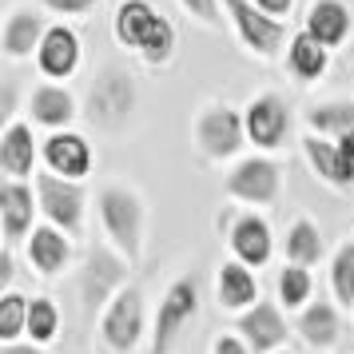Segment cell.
<instances>
[{"label":"cell","instance_id":"6da1fadb","mask_svg":"<svg viewBox=\"0 0 354 354\" xmlns=\"http://www.w3.org/2000/svg\"><path fill=\"white\" fill-rule=\"evenodd\" d=\"M112 32L120 48L136 52L147 68H160L176 52V28L171 20L160 17L147 0H124L112 17Z\"/></svg>","mask_w":354,"mask_h":354},{"label":"cell","instance_id":"7a4b0ae2","mask_svg":"<svg viewBox=\"0 0 354 354\" xmlns=\"http://www.w3.org/2000/svg\"><path fill=\"white\" fill-rule=\"evenodd\" d=\"M96 211L108 243L128 263H140V251H144V203H140V195L124 183H104L96 195Z\"/></svg>","mask_w":354,"mask_h":354},{"label":"cell","instance_id":"3957f363","mask_svg":"<svg viewBox=\"0 0 354 354\" xmlns=\"http://www.w3.org/2000/svg\"><path fill=\"white\" fill-rule=\"evenodd\" d=\"M199 310V287L192 274H179L171 287L163 290L160 306H156V322H151V354H171L179 335L187 330V322Z\"/></svg>","mask_w":354,"mask_h":354},{"label":"cell","instance_id":"277c9868","mask_svg":"<svg viewBox=\"0 0 354 354\" xmlns=\"http://www.w3.org/2000/svg\"><path fill=\"white\" fill-rule=\"evenodd\" d=\"M195 144L203 160H231L247 144V120L231 104H207L195 115Z\"/></svg>","mask_w":354,"mask_h":354},{"label":"cell","instance_id":"5b68a950","mask_svg":"<svg viewBox=\"0 0 354 354\" xmlns=\"http://www.w3.org/2000/svg\"><path fill=\"white\" fill-rule=\"evenodd\" d=\"M136 112V80L120 68H104L88 88V120L108 131H120Z\"/></svg>","mask_w":354,"mask_h":354},{"label":"cell","instance_id":"8992f818","mask_svg":"<svg viewBox=\"0 0 354 354\" xmlns=\"http://www.w3.org/2000/svg\"><path fill=\"white\" fill-rule=\"evenodd\" d=\"M32 187H36V199H40V211L48 215V223L64 227L68 235H76V231L84 227V203H88L80 183L56 176V171L44 167V171H36Z\"/></svg>","mask_w":354,"mask_h":354},{"label":"cell","instance_id":"52a82bcc","mask_svg":"<svg viewBox=\"0 0 354 354\" xmlns=\"http://www.w3.org/2000/svg\"><path fill=\"white\" fill-rule=\"evenodd\" d=\"M144 295H140V287H120L112 295V303L104 306V315H100V335H104V342L112 346V351L128 354L136 351V342L144 338Z\"/></svg>","mask_w":354,"mask_h":354},{"label":"cell","instance_id":"ba28073f","mask_svg":"<svg viewBox=\"0 0 354 354\" xmlns=\"http://www.w3.org/2000/svg\"><path fill=\"white\" fill-rule=\"evenodd\" d=\"M128 267L131 263L120 251H92V259L80 274V306L88 319L112 303V295L120 287H128Z\"/></svg>","mask_w":354,"mask_h":354},{"label":"cell","instance_id":"9c48e42d","mask_svg":"<svg viewBox=\"0 0 354 354\" xmlns=\"http://www.w3.org/2000/svg\"><path fill=\"white\" fill-rule=\"evenodd\" d=\"M223 8L235 20V32H239L243 48H251L255 56H274L287 40V24L271 12H263L255 0H223Z\"/></svg>","mask_w":354,"mask_h":354},{"label":"cell","instance_id":"30bf717a","mask_svg":"<svg viewBox=\"0 0 354 354\" xmlns=\"http://www.w3.org/2000/svg\"><path fill=\"white\" fill-rule=\"evenodd\" d=\"M279 187H283V171L271 156H251V160L235 163V171L227 176V195L251 207H271Z\"/></svg>","mask_w":354,"mask_h":354},{"label":"cell","instance_id":"8fae6325","mask_svg":"<svg viewBox=\"0 0 354 354\" xmlns=\"http://www.w3.org/2000/svg\"><path fill=\"white\" fill-rule=\"evenodd\" d=\"M247 140L259 147V151H274V147L287 144V128H290V108L283 104V96L274 92H263L247 104Z\"/></svg>","mask_w":354,"mask_h":354},{"label":"cell","instance_id":"7c38bea8","mask_svg":"<svg viewBox=\"0 0 354 354\" xmlns=\"http://www.w3.org/2000/svg\"><path fill=\"white\" fill-rule=\"evenodd\" d=\"M44 163L40 156V144H36L32 124L24 120H4V131H0V171L4 179H36V167Z\"/></svg>","mask_w":354,"mask_h":354},{"label":"cell","instance_id":"4fadbf2b","mask_svg":"<svg viewBox=\"0 0 354 354\" xmlns=\"http://www.w3.org/2000/svg\"><path fill=\"white\" fill-rule=\"evenodd\" d=\"M36 207L40 199L32 195V187L24 179H4L0 183V231H4V247H17L20 239H28L36 227Z\"/></svg>","mask_w":354,"mask_h":354},{"label":"cell","instance_id":"5bb4252c","mask_svg":"<svg viewBox=\"0 0 354 354\" xmlns=\"http://www.w3.org/2000/svg\"><path fill=\"white\" fill-rule=\"evenodd\" d=\"M235 330L243 335V342L251 346L255 354H271L279 351L283 342H287V319H283V310L274 303H255L247 306L239 315V322H235Z\"/></svg>","mask_w":354,"mask_h":354},{"label":"cell","instance_id":"9a60e30c","mask_svg":"<svg viewBox=\"0 0 354 354\" xmlns=\"http://www.w3.org/2000/svg\"><path fill=\"white\" fill-rule=\"evenodd\" d=\"M40 156H44L48 171H56L64 179H76V183L92 171V144L84 136H76V131H52L44 140V147H40Z\"/></svg>","mask_w":354,"mask_h":354},{"label":"cell","instance_id":"2e32d148","mask_svg":"<svg viewBox=\"0 0 354 354\" xmlns=\"http://www.w3.org/2000/svg\"><path fill=\"white\" fill-rule=\"evenodd\" d=\"M36 68L48 80H68L80 68V36L68 24H52L44 40H40V48H36Z\"/></svg>","mask_w":354,"mask_h":354},{"label":"cell","instance_id":"e0dca14e","mask_svg":"<svg viewBox=\"0 0 354 354\" xmlns=\"http://www.w3.org/2000/svg\"><path fill=\"white\" fill-rule=\"evenodd\" d=\"M303 151H306V160H310V171L319 179L335 183V187L354 183V160L342 151L338 140H326L319 131H310V136H303Z\"/></svg>","mask_w":354,"mask_h":354},{"label":"cell","instance_id":"ac0fdd59","mask_svg":"<svg viewBox=\"0 0 354 354\" xmlns=\"http://www.w3.org/2000/svg\"><path fill=\"white\" fill-rule=\"evenodd\" d=\"M231 251L247 267H267L274 255V235L263 215H239L231 227Z\"/></svg>","mask_w":354,"mask_h":354},{"label":"cell","instance_id":"d6986e66","mask_svg":"<svg viewBox=\"0 0 354 354\" xmlns=\"http://www.w3.org/2000/svg\"><path fill=\"white\" fill-rule=\"evenodd\" d=\"M215 299L223 310H247V306L259 303V283H255V271L239 263V259H231L223 263L219 271H215Z\"/></svg>","mask_w":354,"mask_h":354},{"label":"cell","instance_id":"ffe728a7","mask_svg":"<svg viewBox=\"0 0 354 354\" xmlns=\"http://www.w3.org/2000/svg\"><path fill=\"white\" fill-rule=\"evenodd\" d=\"M28 263H32L44 279L64 274V267L72 263L68 231H60V227H36L32 235H28Z\"/></svg>","mask_w":354,"mask_h":354},{"label":"cell","instance_id":"44dd1931","mask_svg":"<svg viewBox=\"0 0 354 354\" xmlns=\"http://www.w3.org/2000/svg\"><path fill=\"white\" fill-rule=\"evenodd\" d=\"M28 112H32V120L40 128H64V124L76 120V100L60 84H40L28 96Z\"/></svg>","mask_w":354,"mask_h":354},{"label":"cell","instance_id":"7402d4cb","mask_svg":"<svg viewBox=\"0 0 354 354\" xmlns=\"http://www.w3.org/2000/svg\"><path fill=\"white\" fill-rule=\"evenodd\" d=\"M326 64H330V48L322 44L319 36H310L303 28V32L290 36V48H287V68L295 72V80L303 84H315L322 80V72H326Z\"/></svg>","mask_w":354,"mask_h":354},{"label":"cell","instance_id":"603a6c76","mask_svg":"<svg viewBox=\"0 0 354 354\" xmlns=\"http://www.w3.org/2000/svg\"><path fill=\"white\" fill-rule=\"evenodd\" d=\"M306 32L319 36L326 48H338L351 36V12L342 0H315L306 12Z\"/></svg>","mask_w":354,"mask_h":354},{"label":"cell","instance_id":"cb8c5ba5","mask_svg":"<svg viewBox=\"0 0 354 354\" xmlns=\"http://www.w3.org/2000/svg\"><path fill=\"white\" fill-rule=\"evenodd\" d=\"M44 32H48V28H44L40 12H32V8H20V12H12V17H8V24H4V36H0L4 56H12V60H20V56H32V52L40 48Z\"/></svg>","mask_w":354,"mask_h":354},{"label":"cell","instance_id":"d4e9b609","mask_svg":"<svg viewBox=\"0 0 354 354\" xmlns=\"http://www.w3.org/2000/svg\"><path fill=\"white\" fill-rule=\"evenodd\" d=\"M299 335H303L306 346H315V351H326V346H335L338 342V330H342V322H338V310L330 303H306L303 315H299Z\"/></svg>","mask_w":354,"mask_h":354},{"label":"cell","instance_id":"484cf974","mask_svg":"<svg viewBox=\"0 0 354 354\" xmlns=\"http://www.w3.org/2000/svg\"><path fill=\"white\" fill-rule=\"evenodd\" d=\"M322 251H326L322 247V231L306 215H299L287 231V259L299 263V267H315V263H322Z\"/></svg>","mask_w":354,"mask_h":354},{"label":"cell","instance_id":"4316f807","mask_svg":"<svg viewBox=\"0 0 354 354\" xmlns=\"http://www.w3.org/2000/svg\"><path fill=\"white\" fill-rule=\"evenodd\" d=\"M306 124L310 131H319V136H346L354 131V104L351 100H335V104H319V108H310L306 112Z\"/></svg>","mask_w":354,"mask_h":354},{"label":"cell","instance_id":"83f0119b","mask_svg":"<svg viewBox=\"0 0 354 354\" xmlns=\"http://www.w3.org/2000/svg\"><path fill=\"white\" fill-rule=\"evenodd\" d=\"M28 306H32L28 295L4 290V299H0V342H20V335H28Z\"/></svg>","mask_w":354,"mask_h":354},{"label":"cell","instance_id":"f1b7e54d","mask_svg":"<svg viewBox=\"0 0 354 354\" xmlns=\"http://www.w3.org/2000/svg\"><path fill=\"white\" fill-rule=\"evenodd\" d=\"M310 290H315V279H310V267H299V263H287L279 271V303L295 310V306L310 303Z\"/></svg>","mask_w":354,"mask_h":354},{"label":"cell","instance_id":"f546056e","mask_svg":"<svg viewBox=\"0 0 354 354\" xmlns=\"http://www.w3.org/2000/svg\"><path fill=\"white\" fill-rule=\"evenodd\" d=\"M56 335H60V310H56V303L48 295H36L32 306H28V338L48 346Z\"/></svg>","mask_w":354,"mask_h":354},{"label":"cell","instance_id":"4dcf8cb0","mask_svg":"<svg viewBox=\"0 0 354 354\" xmlns=\"http://www.w3.org/2000/svg\"><path fill=\"white\" fill-rule=\"evenodd\" d=\"M330 290L342 306H354V243H338L330 259Z\"/></svg>","mask_w":354,"mask_h":354},{"label":"cell","instance_id":"1f68e13d","mask_svg":"<svg viewBox=\"0 0 354 354\" xmlns=\"http://www.w3.org/2000/svg\"><path fill=\"white\" fill-rule=\"evenodd\" d=\"M179 4H183V12L195 17L199 24H211V28H215V24L223 20V12H219V4H223V0H179Z\"/></svg>","mask_w":354,"mask_h":354},{"label":"cell","instance_id":"d6a6232c","mask_svg":"<svg viewBox=\"0 0 354 354\" xmlns=\"http://www.w3.org/2000/svg\"><path fill=\"white\" fill-rule=\"evenodd\" d=\"M48 12H64V17H84V12H92L100 0H40Z\"/></svg>","mask_w":354,"mask_h":354},{"label":"cell","instance_id":"836d02e7","mask_svg":"<svg viewBox=\"0 0 354 354\" xmlns=\"http://www.w3.org/2000/svg\"><path fill=\"white\" fill-rule=\"evenodd\" d=\"M211 354H255V351L243 342V335H219L211 342Z\"/></svg>","mask_w":354,"mask_h":354},{"label":"cell","instance_id":"e575fe53","mask_svg":"<svg viewBox=\"0 0 354 354\" xmlns=\"http://www.w3.org/2000/svg\"><path fill=\"white\" fill-rule=\"evenodd\" d=\"M0 354H48V351H44L40 342H32V338H28V342H4V346H0Z\"/></svg>","mask_w":354,"mask_h":354},{"label":"cell","instance_id":"d590c367","mask_svg":"<svg viewBox=\"0 0 354 354\" xmlns=\"http://www.w3.org/2000/svg\"><path fill=\"white\" fill-rule=\"evenodd\" d=\"M255 4L263 8V12H271V17H279V20H283V17L290 12V8H295V0H255Z\"/></svg>","mask_w":354,"mask_h":354},{"label":"cell","instance_id":"8d00e7d4","mask_svg":"<svg viewBox=\"0 0 354 354\" xmlns=\"http://www.w3.org/2000/svg\"><path fill=\"white\" fill-rule=\"evenodd\" d=\"M338 144H342V151H346V156L354 160V131H346V136H338Z\"/></svg>","mask_w":354,"mask_h":354},{"label":"cell","instance_id":"74e56055","mask_svg":"<svg viewBox=\"0 0 354 354\" xmlns=\"http://www.w3.org/2000/svg\"><path fill=\"white\" fill-rule=\"evenodd\" d=\"M271 354H290V351H283V346H279V351H271Z\"/></svg>","mask_w":354,"mask_h":354}]
</instances>
